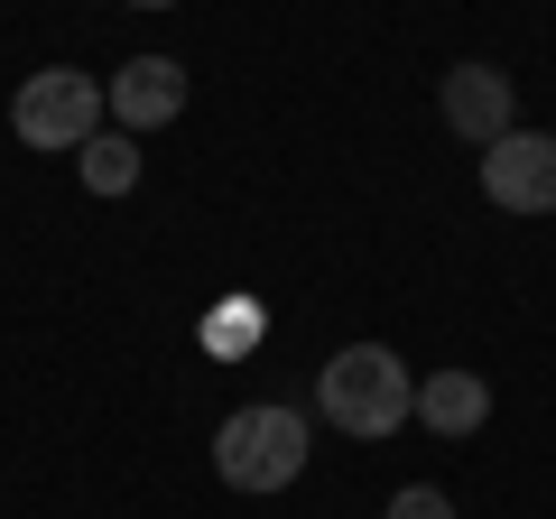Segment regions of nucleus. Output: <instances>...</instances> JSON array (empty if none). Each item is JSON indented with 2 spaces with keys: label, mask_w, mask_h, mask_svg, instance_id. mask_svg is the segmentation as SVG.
Here are the masks:
<instances>
[{
  "label": "nucleus",
  "mask_w": 556,
  "mask_h": 519,
  "mask_svg": "<svg viewBox=\"0 0 556 519\" xmlns=\"http://www.w3.org/2000/svg\"><path fill=\"white\" fill-rule=\"evenodd\" d=\"M316 408L343 427V436H399L417 418V380L390 343H343L316 371Z\"/></svg>",
  "instance_id": "1"
},
{
  "label": "nucleus",
  "mask_w": 556,
  "mask_h": 519,
  "mask_svg": "<svg viewBox=\"0 0 556 519\" xmlns=\"http://www.w3.org/2000/svg\"><path fill=\"white\" fill-rule=\"evenodd\" d=\"M214 473L232 492H288L306 473V418L298 408H232L214 436Z\"/></svg>",
  "instance_id": "2"
},
{
  "label": "nucleus",
  "mask_w": 556,
  "mask_h": 519,
  "mask_svg": "<svg viewBox=\"0 0 556 519\" xmlns=\"http://www.w3.org/2000/svg\"><path fill=\"white\" fill-rule=\"evenodd\" d=\"M102 84L93 75H75V65H47V75H28L20 84V102H10V130H20L28 149H84L102 130Z\"/></svg>",
  "instance_id": "3"
},
{
  "label": "nucleus",
  "mask_w": 556,
  "mask_h": 519,
  "mask_svg": "<svg viewBox=\"0 0 556 519\" xmlns=\"http://www.w3.org/2000/svg\"><path fill=\"white\" fill-rule=\"evenodd\" d=\"M482 195L501 214H556V130H501L482 149Z\"/></svg>",
  "instance_id": "4"
},
{
  "label": "nucleus",
  "mask_w": 556,
  "mask_h": 519,
  "mask_svg": "<svg viewBox=\"0 0 556 519\" xmlns=\"http://www.w3.org/2000/svg\"><path fill=\"white\" fill-rule=\"evenodd\" d=\"M102 102H112L121 130H167V121L186 112V65L177 56H130L112 84H102Z\"/></svg>",
  "instance_id": "5"
},
{
  "label": "nucleus",
  "mask_w": 556,
  "mask_h": 519,
  "mask_svg": "<svg viewBox=\"0 0 556 519\" xmlns=\"http://www.w3.org/2000/svg\"><path fill=\"white\" fill-rule=\"evenodd\" d=\"M445 130L473 140V149H492L501 130H519L510 121V75H501V65H455V75H445Z\"/></svg>",
  "instance_id": "6"
},
{
  "label": "nucleus",
  "mask_w": 556,
  "mask_h": 519,
  "mask_svg": "<svg viewBox=\"0 0 556 519\" xmlns=\"http://www.w3.org/2000/svg\"><path fill=\"white\" fill-rule=\"evenodd\" d=\"M482 418H492L482 371H427L417 380V427H427V436H473Z\"/></svg>",
  "instance_id": "7"
},
{
  "label": "nucleus",
  "mask_w": 556,
  "mask_h": 519,
  "mask_svg": "<svg viewBox=\"0 0 556 519\" xmlns=\"http://www.w3.org/2000/svg\"><path fill=\"white\" fill-rule=\"evenodd\" d=\"M84 186H93V195H130V186H139L130 130H93V140H84Z\"/></svg>",
  "instance_id": "8"
},
{
  "label": "nucleus",
  "mask_w": 556,
  "mask_h": 519,
  "mask_svg": "<svg viewBox=\"0 0 556 519\" xmlns=\"http://www.w3.org/2000/svg\"><path fill=\"white\" fill-rule=\"evenodd\" d=\"M251 334H260V306H251V298H232L214 325H204V353H241Z\"/></svg>",
  "instance_id": "9"
},
{
  "label": "nucleus",
  "mask_w": 556,
  "mask_h": 519,
  "mask_svg": "<svg viewBox=\"0 0 556 519\" xmlns=\"http://www.w3.org/2000/svg\"><path fill=\"white\" fill-rule=\"evenodd\" d=\"M390 519H455V501H445V492H427V482H408V492L390 501Z\"/></svg>",
  "instance_id": "10"
},
{
  "label": "nucleus",
  "mask_w": 556,
  "mask_h": 519,
  "mask_svg": "<svg viewBox=\"0 0 556 519\" xmlns=\"http://www.w3.org/2000/svg\"><path fill=\"white\" fill-rule=\"evenodd\" d=\"M130 10H177V0H130Z\"/></svg>",
  "instance_id": "11"
}]
</instances>
